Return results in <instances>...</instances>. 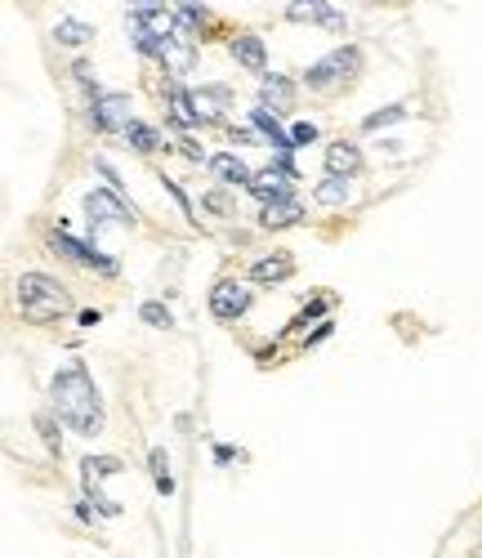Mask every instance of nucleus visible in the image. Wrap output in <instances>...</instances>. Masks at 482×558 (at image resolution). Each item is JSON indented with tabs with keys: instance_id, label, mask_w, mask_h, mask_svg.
<instances>
[{
	"instance_id": "4",
	"label": "nucleus",
	"mask_w": 482,
	"mask_h": 558,
	"mask_svg": "<svg viewBox=\"0 0 482 558\" xmlns=\"http://www.w3.org/2000/svg\"><path fill=\"white\" fill-rule=\"evenodd\" d=\"M130 23H134V41H139V50L148 54L152 41H161V36L175 32L179 14L166 5V0H130Z\"/></svg>"
},
{
	"instance_id": "5",
	"label": "nucleus",
	"mask_w": 482,
	"mask_h": 558,
	"mask_svg": "<svg viewBox=\"0 0 482 558\" xmlns=\"http://www.w3.org/2000/svg\"><path fill=\"white\" fill-rule=\"evenodd\" d=\"M85 215H90L94 233H99V228H108V224H125V228L139 224V210H134L117 188H94L90 197H85Z\"/></svg>"
},
{
	"instance_id": "19",
	"label": "nucleus",
	"mask_w": 482,
	"mask_h": 558,
	"mask_svg": "<svg viewBox=\"0 0 482 558\" xmlns=\"http://www.w3.org/2000/svg\"><path fill=\"white\" fill-rule=\"evenodd\" d=\"M291 273H295L291 255H264V259H255V264H250V277H255V282H264V286L286 282Z\"/></svg>"
},
{
	"instance_id": "11",
	"label": "nucleus",
	"mask_w": 482,
	"mask_h": 558,
	"mask_svg": "<svg viewBox=\"0 0 482 558\" xmlns=\"http://www.w3.org/2000/svg\"><path fill=\"white\" fill-rule=\"evenodd\" d=\"M148 54H152V59H161V63H166L175 76H183L192 63H197L192 45H188V41H179L175 32H170V36H161V41H152V50H148Z\"/></svg>"
},
{
	"instance_id": "29",
	"label": "nucleus",
	"mask_w": 482,
	"mask_h": 558,
	"mask_svg": "<svg viewBox=\"0 0 482 558\" xmlns=\"http://www.w3.org/2000/svg\"><path fill=\"white\" fill-rule=\"evenodd\" d=\"M36 434L45 438V447H50V451H59V434H54V411H50V416H45V411L36 416Z\"/></svg>"
},
{
	"instance_id": "26",
	"label": "nucleus",
	"mask_w": 482,
	"mask_h": 558,
	"mask_svg": "<svg viewBox=\"0 0 482 558\" xmlns=\"http://www.w3.org/2000/svg\"><path fill=\"white\" fill-rule=\"evenodd\" d=\"M148 465H152V483H157V492H161V496L175 492V478H170V460H166V451L152 447V451H148Z\"/></svg>"
},
{
	"instance_id": "9",
	"label": "nucleus",
	"mask_w": 482,
	"mask_h": 558,
	"mask_svg": "<svg viewBox=\"0 0 482 558\" xmlns=\"http://www.w3.org/2000/svg\"><path fill=\"white\" fill-rule=\"evenodd\" d=\"M286 18H291V23L326 27V32H344V14L331 9L326 0H291V5H286Z\"/></svg>"
},
{
	"instance_id": "30",
	"label": "nucleus",
	"mask_w": 482,
	"mask_h": 558,
	"mask_svg": "<svg viewBox=\"0 0 482 558\" xmlns=\"http://www.w3.org/2000/svg\"><path fill=\"white\" fill-rule=\"evenodd\" d=\"M291 139H295V143H313V139H317V125H313V121H295V125H291Z\"/></svg>"
},
{
	"instance_id": "33",
	"label": "nucleus",
	"mask_w": 482,
	"mask_h": 558,
	"mask_svg": "<svg viewBox=\"0 0 482 558\" xmlns=\"http://www.w3.org/2000/svg\"><path fill=\"white\" fill-rule=\"evenodd\" d=\"M326 335H331V322H322V326H317V331H313V335H308V344H322V340H326Z\"/></svg>"
},
{
	"instance_id": "16",
	"label": "nucleus",
	"mask_w": 482,
	"mask_h": 558,
	"mask_svg": "<svg viewBox=\"0 0 482 558\" xmlns=\"http://www.w3.org/2000/svg\"><path fill=\"white\" fill-rule=\"evenodd\" d=\"M206 166H210V175L215 179H224V184H233V188H246L250 184V166L241 157H233V152H219V157H206Z\"/></svg>"
},
{
	"instance_id": "8",
	"label": "nucleus",
	"mask_w": 482,
	"mask_h": 558,
	"mask_svg": "<svg viewBox=\"0 0 482 558\" xmlns=\"http://www.w3.org/2000/svg\"><path fill=\"white\" fill-rule=\"evenodd\" d=\"M246 309H250L246 282H219L215 291H210V313H215L219 322H237V317H246Z\"/></svg>"
},
{
	"instance_id": "12",
	"label": "nucleus",
	"mask_w": 482,
	"mask_h": 558,
	"mask_svg": "<svg viewBox=\"0 0 482 558\" xmlns=\"http://www.w3.org/2000/svg\"><path fill=\"white\" fill-rule=\"evenodd\" d=\"M250 197H259V201H282V197H291V170H264V175H250Z\"/></svg>"
},
{
	"instance_id": "7",
	"label": "nucleus",
	"mask_w": 482,
	"mask_h": 558,
	"mask_svg": "<svg viewBox=\"0 0 482 558\" xmlns=\"http://www.w3.org/2000/svg\"><path fill=\"white\" fill-rule=\"evenodd\" d=\"M134 117H130V94H99L90 99V125L99 134H112V130H125Z\"/></svg>"
},
{
	"instance_id": "28",
	"label": "nucleus",
	"mask_w": 482,
	"mask_h": 558,
	"mask_svg": "<svg viewBox=\"0 0 482 558\" xmlns=\"http://www.w3.org/2000/svg\"><path fill=\"white\" fill-rule=\"evenodd\" d=\"M139 313H143V322H148V326H157V331H170V326H175V313H170L166 304H157V300H148Z\"/></svg>"
},
{
	"instance_id": "34",
	"label": "nucleus",
	"mask_w": 482,
	"mask_h": 558,
	"mask_svg": "<svg viewBox=\"0 0 482 558\" xmlns=\"http://www.w3.org/2000/svg\"><path fill=\"white\" fill-rule=\"evenodd\" d=\"M326 304H331V300H313V304H304V317H317V313H326Z\"/></svg>"
},
{
	"instance_id": "13",
	"label": "nucleus",
	"mask_w": 482,
	"mask_h": 558,
	"mask_svg": "<svg viewBox=\"0 0 482 558\" xmlns=\"http://www.w3.org/2000/svg\"><path fill=\"white\" fill-rule=\"evenodd\" d=\"M362 170V148L349 139H335L331 148H326V175H358Z\"/></svg>"
},
{
	"instance_id": "27",
	"label": "nucleus",
	"mask_w": 482,
	"mask_h": 558,
	"mask_svg": "<svg viewBox=\"0 0 482 558\" xmlns=\"http://www.w3.org/2000/svg\"><path fill=\"white\" fill-rule=\"evenodd\" d=\"M179 23H183V32H201V27L210 23V14H206V5L201 0H179Z\"/></svg>"
},
{
	"instance_id": "3",
	"label": "nucleus",
	"mask_w": 482,
	"mask_h": 558,
	"mask_svg": "<svg viewBox=\"0 0 482 558\" xmlns=\"http://www.w3.org/2000/svg\"><path fill=\"white\" fill-rule=\"evenodd\" d=\"M358 72H362V50L358 45H340V50H331L326 59H317L308 67L304 85L317 94H331V90H340V85H349Z\"/></svg>"
},
{
	"instance_id": "25",
	"label": "nucleus",
	"mask_w": 482,
	"mask_h": 558,
	"mask_svg": "<svg viewBox=\"0 0 482 558\" xmlns=\"http://www.w3.org/2000/svg\"><path fill=\"white\" fill-rule=\"evenodd\" d=\"M398 121H407V103H393V108L371 112V117L362 121V134H380V130H389V125H398Z\"/></svg>"
},
{
	"instance_id": "18",
	"label": "nucleus",
	"mask_w": 482,
	"mask_h": 558,
	"mask_svg": "<svg viewBox=\"0 0 482 558\" xmlns=\"http://www.w3.org/2000/svg\"><path fill=\"white\" fill-rule=\"evenodd\" d=\"M250 121H255V130L264 134L268 143H277V148H295V139L282 130V112H273V108H264V103H259V108L250 112Z\"/></svg>"
},
{
	"instance_id": "21",
	"label": "nucleus",
	"mask_w": 482,
	"mask_h": 558,
	"mask_svg": "<svg viewBox=\"0 0 482 558\" xmlns=\"http://www.w3.org/2000/svg\"><path fill=\"white\" fill-rule=\"evenodd\" d=\"M121 134H125V143H130L134 152H157L161 143H166V139H161L157 125H148V121H130Z\"/></svg>"
},
{
	"instance_id": "32",
	"label": "nucleus",
	"mask_w": 482,
	"mask_h": 558,
	"mask_svg": "<svg viewBox=\"0 0 482 558\" xmlns=\"http://www.w3.org/2000/svg\"><path fill=\"white\" fill-rule=\"evenodd\" d=\"M206 206H210V210H219V215H224V210H233V201H228V197H206Z\"/></svg>"
},
{
	"instance_id": "1",
	"label": "nucleus",
	"mask_w": 482,
	"mask_h": 558,
	"mask_svg": "<svg viewBox=\"0 0 482 558\" xmlns=\"http://www.w3.org/2000/svg\"><path fill=\"white\" fill-rule=\"evenodd\" d=\"M50 402H54V416L63 420L67 429H76L81 438H94V434H103V398H99V389H94V380H90V371L81 367V362H67V367L54 371V380H50Z\"/></svg>"
},
{
	"instance_id": "15",
	"label": "nucleus",
	"mask_w": 482,
	"mask_h": 558,
	"mask_svg": "<svg viewBox=\"0 0 482 558\" xmlns=\"http://www.w3.org/2000/svg\"><path fill=\"white\" fill-rule=\"evenodd\" d=\"M228 54H233L237 67H246V72H264V67H268V50H264V41H259V36H233Z\"/></svg>"
},
{
	"instance_id": "20",
	"label": "nucleus",
	"mask_w": 482,
	"mask_h": 558,
	"mask_svg": "<svg viewBox=\"0 0 482 558\" xmlns=\"http://www.w3.org/2000/svg\"><path fill=\"white\" fill-rule=\"evenodd\" d=\"M166 108H170V117H175L179 130H197L201 117H197V108H192V94L188 90H166Z\"/></svg>"
},
{
	"instance_id": "17",
	"label": "nucleus",
	"mask_w": 482,
	"mask_h": 558,
	"mask_svg": "<svg viewBox=\"0 0 482 558\" xmlns=\"http://www.w3.org/2000/svg\"><path fill=\"white\" fill-rule=\"evenodd\" d=\"M304 219V206L295 197H282V201H264V215H259V224L264 228H291Z\"/></svg>"
},
{
	"instance_id": "22",
	"label": "nucleus",
	"mask_w": 482,
	"mask_h": 558,
	"mask_svg": "<svg viewBox=\"0 0 482 558\" xmlns=\"http://www.w3.org/2000/svg\"><path fill=\"white\" fill-rule=\"evenodd\" d=\"M54 41L67 45V50H81V45H90V41H94V27H90V23H81V18H63V23L54 27Z\"/></svg>"
},
{
	"instance_id": "6",
	"label": "nucleus",
	"mask_w": 482,
	"mask_h": 558,
	"mask_svg": "<svg viewBox=\"0 0 482 558\" xmlns=\"http://www.w3.org/2000/svg\"><path fill=\"white\" fill-rule=\"evenodd\" d=\"M50 246L59 250L63 259H72L76 268H94V273H103V277H117V273H121V268H117V259H112V255H103V250H94V246L76 242V237H67L63 228H54V233H50Z\"/></svg>"
},
{
	"instance_id": "23",
	"label": "nucleus",
	"mask_w": 482,
	"mask_h": 558,
	"mask_svg": "<svg viewBox=\"0 0 482 558\" xmlns=\"http://www.w3.org/2000/svg\"><path fill=\"white\" fill-rule=\"evenodd\" d=\"M349 197H353L349 175H326L322 184H317V201H322V206H344Z\"/></svg>"
},
{
	"instance_id": "2",
	"label": "nucleus",
	"mask_w": 482,
	"mask_h": 558,
	"mask_svg": "<svg viewBox=\"0 0 482 558\" xmlns=\"http://www.w3.org/2000/svg\"><path fill=\"white\" fill-rule=\"evenodd\" d=\"M67 309H72L67 286H59L54 277H45V273H23L18 277V313H23V322L50 326V322H59Z\"/></svg>"
},
{
	"instance_id": "14",
	"label": "nucleus",
	"mask_w": 482,
	"mask_h": 558,
	"mask_svg": "<svg viewBox=\"0 0 482 558\" xmlns=\"http://www.w3.org/2000/svg\"><path fill=\"white\" fill-rule=\"evenodd\" d=\"M259 103L273 112H291L295 108V81L291 76H264V85H259Z\"/></svg>"
},
{
	"instance_id": "31",
	"label": "nucleus",
	"mask_w": 482,
	"mask_h": 558,
	"mask_svg": "<svg viewBox=\"0 0 482 558\" xmlns=\"http://www.w3.org/2000/svg\"><path fill=\"white\" fill-rule=\"evenodd\" d=\"M179 148H183V157H188V161H201V157H206V152H201V148H197V143H192V139H183Z\"/></svg>"
},
{
	"instance_id": "24",
	"label": "nucleus",
	"mask_w": 482,
	"mask_h": 558,
	"mask_svg": "<svg viewBox=\"0 0 482 558\" xmlns=\"http://www.w3.org/2000/svg\"><path fill=\"white\" fill-rule=\"evenodd\" d=\"M121 460L117 456H85L81 460V474H85V483H103L108 474H121Z\"/></svg>"
},
{
	"instance_id": "10",
	"label": "nucleus",
	"mask_w": 482,
	"mask_h": 558,
	"mask_svg": "<svg viewBox=\"0 0 482 558\" xmlns=\"http://www.w3.org/2000/svg\"><path fill=\"white\" fill-rule=\"evenodd\" d=\"M188 94H192V108H197L201 125H219L228 112V103H233V90H228V85H197V90H188Z\"/></svg>"
}]
</instances>
